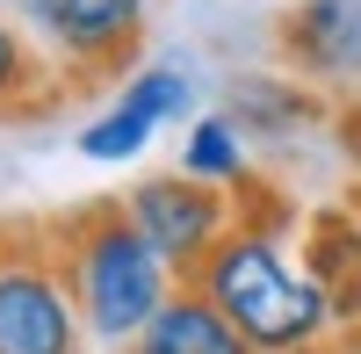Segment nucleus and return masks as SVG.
Returning a JSON list of instances; mask_svg holds the SVG:
<instances>
[{
	"mask_svg": "<svg viewBox=\"0 0 361 354\" xmlns=\"http://www.w3.org/2000/svg\"><path fill=\"white\" fill-rule=\"evenodd\" d=\"M44 239L58 253V275H66L73 304H80V326L87 340H109V347H130L173 297V268L145 246V231L130 224L123 195H94L66 217H44Z\"/></svg>",
	"mask_w": 361,
	"mask_h": 354,
	"instance_id": "1",
	"label": "nucleus"
},
{
	"mask_svg": "<svg viewBox=\"0 0 361 354\" xmlns=\"http://www.w3.org/2000/svg\"><path fill=\"white\" fill-rule=\"evenodd\" d=\"M123 354H253V347L231 333V318L209 304L195 282H180L173 297H166V311H159Z\"/></svg>",
	"mask_w": 361,
	"mask_h": 354,
	"instance_id": "9",
	"label": "nucleus"
},
{
	"mask_svg": "<svg viewBox=\"0 0 361 354\" xmlns=\"http://www.w3.org/2000/svg\"><path fill=\"white\" fill-rule=\"evenodd\" d=\"M87 326L44 224H15L0 239V354H80Z\"/></svg>",
	"mask_w": 361,
	"mask_h": 354,
	"instance_id": "4",
	"label": "nucleus"
},
{
	"mask_svg": "<svg viewBox=\"0 0 361 354\" xmlns=\"http://www.w3.org/2000/svg\"><path fill=\"white\" fill-rule=\"evenodd\" d=\"M66 94L73 87L51 73V58L37 51V37L0 15V123H44Z\"/></svg>",
	"mask_w": 361,
	"mask_h": 354,
	"instance_id": "10",
	"label": "nucleus"
},
{
	"mask_svg": "<svg viewBox=\"0 0 361 354\" xmlns=\"http://www.w3.org/2000/svg\"><path fill=\"white\" fill-rule=\"evenodd\" d=\"M152 0H22V29L51 58V73L73 87H130L123 73L145 51Z\"/></svg>",
	"mask_w": 361,
	"mask_h": 354,
	"instance_id": "3",
	"label": "nucleus"
},
{
	"mask_svg": "<svg viewBox=\"0 0 361 354\" xmlns=\"http://www.w3.org/2000/svg\"><path fill=\"white\" fill-rule=\"evenodd\" d=\"M180 173H195V181H209V188H238L246 181V130H238L231 116H195Z\"/></svg>",
	"mask_w": 361,
	"mask_h": 354,
	"instance_id": "12",
	"label": "nucleus"
},
{
	"mask_svg": "<svg viewBox=\"0 0 361 354\" xmlns=\"http://www.w3.org/2000/svg\"><path fill=\"white\" fill-rule=\"evenodd\" d=\"M275 58L304 87L361 80V0H296L275 22Z\"/></svg>",
	"mask_w": 361,
	"mask_h": 354,
	"instance_id": "6",
	"label": "nucleus"
},
{
	"mask_svg": "<svg viewBox=\"0 0 361 354\" xmlns=\"http://www.w3.org/2000/svg\"><path fill=\"white\" fill-rule=\"evenodd\" d=\"M340 354H361V326H354V333H340Z\"/></svg>",
	"mask_w": 361,
	"mask_h": 354,
	"instance_id": "13",
	"label": "nucleus"
},
{
	"mask_svg": "<svg viewBox=\"0 0 361 354\" xmlns=\"http://www.w3.org/2000/svg\"><path fill=\"white\" fill-rule=\"evenodd\" d=\"M304 275L333 297L340 333L361 326V217L354 210H318L304 224Z\"/></svg>",
	"mask_w": 361,
	"mask_h": 354,
	"instance_id": "8",
	"label": "nucleus"
},
{
	"mask_svg": "<svg viewBox=\"0 0 361 354\" xmlns=\"http://www.w3.org/2000/svg\"><path fill=\"white\" fill-rule=\"evenodd\" d=\"M195 289L231 318V333L246 340L253 354H296V347H325L340 340V311L333 297L289 260L282 231L267 224H231V239L202 260Z\"/></svg>",
	"mask_w": 361,
	"mask_h": 354,
	"instance_id": "2",
	"label": "nucleus"
},
{
	"mask_svg": "<svg viewBox=\"0 0 361 354\" xmlns=\"http://www.w3.org/2000/svg\"><path fill=\"white\" fill-rule=\"evenodd\" d=\"M318 116H325V102H318V87H304V80H246L238 102H231V123L246 138H282L296 123H318Z\"/></svg>",
	"mask_w": 361,
	"mask_h": 354,
	"instance_id": "11",
	"label": "nucleus"
},
{
	"mask_svg": "<svg viewBox=\"0 0 361 354\" xmlns=\"http://www.w3.org/2000/svg\"><path fill=\"white\" fill-rule=\"evenodd\" d=\"M123 210L145 231V246L173 268V282H195L202 260L217 253L231 239V224H238L231 188H209L195 173H145V181L123 195Z\"/></svg>",
	"mask_w": 361,
	"mask_h": 354,
	"instance_id": "5",
	"label": "nucleus"
},
{
	"mask_svg": "<svg viewBox=\"0 0 361 354\" xmlns=\"http://www.w3.org/2000/svg\"><path fill=\"white\" fill-rule=\"evenodd\" d=\"M296 354H340V340H325V347H296Z\"/></svg>",
	"mask_w": 361,
	"mask_h": 354,
	"instance_id": "14",
	"label": "nucleus"
},
{
	"mask_svg": "<svg viewBox=\"0 0 361 354\" xmlns=\"http://www.w3.org/2000/svg\"><path fill=\"white\" fill-rule=\"evenodd\" d=\"M188 102H195V87H188V73H180V66H145V73H130L123 94H116V102L94 116V123L80 130V152H87V159H102V166L137 159V152H145V138H152L159 123H173Z\"/></svg>",
	"mask_w": 361,
	"mask_h": 354,
	"instance_id": "7",
	"label": "nucleus"
}]
</instances>
